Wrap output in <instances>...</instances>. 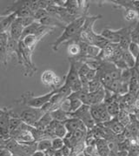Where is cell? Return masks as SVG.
Segmentation results:
<instances>
[{"label": "cell", "instance_id": "31", "mask_svg": "<svg viewBox=\"0 0 139 156\" xmlns=\"http://www.w3.org/2000/svg\"><path fill=\"white\" fill-rule=\"evenodd\" d=\"M89 71H90V68L87 66V65L83 63L78 69V78H84L88 73Z\"/></svg>", "mask_w": 139, "mask_h": 156}, {"label": "cell", "instance_id": "26", "mask_svg": "<svg viewBox=\"0 0 139 156\" xmlns=\"http://www.w3.org/2000/svg\"><path fill=\"white\" fill-rule=\"evenodd\" d=\"M66 133H67V130L63 125V123H61V122H59L57 124V126L54 129V131H53V134L55 137L61 138V139H63L65 137Z\"/></svg>", "mask_w": 139, "mask_h": 156}, {"label": "cell", "instance_id": "25", "mask_svg": "<svg viewBox=\"0 0 139 156\" xmlns=\"http://www.w3.org/2000/svg\"><path fill=\"white\" fill-rule=\"evenodd\" d=\"M139 14L137 11L133 9H127L124 10V19L128 21H138Z\"/></svg>", "mask_w": 139, "mask_h": 156}, {"label": "cell", "instance_id": "4", "mask_svg": "<svg viewBox=\"0 0 139 156\" xmlns=\"http://www.w3.org/2000/svg\"><path fill=\"white\" fill-rule=\"evenodd\" d=\"M19 52H20V65L24 67V73L25 76L32 77L38 68L36 67L35 64L32 60V50L28 49L24 44L19 41Z\"/></svg>", "mask_w": 139, "mask_h": 156}, {"label": "cell", "instance_id": "20", "mask_svg": "<svg viewBox=\"0 0 139 156\" xmlns=\"http://www.w3.org/2000/svg\"><path fill=\"white\" fill-rule=\"evenodd\" d=\"M66 99L69 100V113L76 112V110L83 105V103L80 100L70 94Z\"/></svg>", "mask_w": 139, "mask_h": 156}, {"label": "cell", "instance_id": "32", "mask_svg": "<svg viewBox=\"0 0 139 156\" xmlns=\"http://www.w3.org/2000/svg\"><path fill=\"white\" fill-rule=\"evenodd\" d=\"M21 20H22V25L24 26V28L28 26V25H32V23L35 22L34 19L32 17H26V18H21Z\"/></svg>", "mask_w": 139, "mask_h": 156}, {"label": "cell", "instance_id": "1", "mask_svg": "<svg viewBox=\"0 0 139 156\" xmlns=\"http://www.w3.org/2000/svg\"><path fill=\"white\" fill-rule=\"evenodd\" d=\"M87 12L83 13L82 16L76 18L71 23H70L63 28V33L57 37L55 42L51 44V49L53 51H57L59 46L64 43H73L78 41L79 31L84 23Z\"/></svg>", "mask_w": 139, "mask_h": 156}, {"label": "cell", "instance_id": "14", "mask_svg": "<svg viewBox=\"0 0 139 156\" xmlns=\"http://www.w3.org/2000/svg\"><path fill=\"white\" fill-rule=\"evenodd\" d=\"M42 36H38V35H28L25 37L22 40H20V42L22 44H24L25 47H27L28 49L32 50L33 51V50L35 49L36 45L38 44V43L43 39Z\"/></svg>", "mask_w": 139, "mask_h": 156}, {"label": "cell", "instance_id": "29", "mask_svg": "<svg viewBox=\"0 0 139 156\" xmlns=\"http://www.w3.org/2000/svg\"><path fill=\"white\" fill-rule=\"evenodd\" d=\"M127 51H128L135 58L137 59V56H138L139 52L138 44H136V43L131 42V44H129V46H128V48H127Z\"/></svg>", "mask_w": 139, "mask_h": 156}, {"label": "cell", "instance_id": "12", "mask_svg": "<svg viewBox=\"0 0 139 156\" xmlns=\"http://www.w3.org/2000/svg\"><path fill=\"white\" fill-rule=\"evenodd\" d=\"M16 19H17L16 12L11 13L5 16H2V18L0 19V33L8 32L12 22Z\"/></svg>", "mask_w": 139, "mask_h": 156}, {"label": "cell", "instance_id": "36", "mask_svg": "<svg viewBox=\"0 0 139 156\" xmlns=\"http://www.w3.org/2000/svg\"><path fill=\"white\" fill-rule=\"evenodd\" d=\"M75 156H85V155L83 154V151H82V152H80V153L76 154Z\"/></svg>", "mask_w": 139, "mask_h": 156}, {"label": "cell", "instance_id": "22", "mask_svg": "<svg viewBox=\"0 0 139 156\" xmlns=\"http://www.w3.org/2000/svg\"><path fill=\"white\" fill-rule=\"evenodd\" d=\"M80 52H81V48H80V45L78 44V41L70 43L69 46H68V53L70 55V58H76L80 55Z\"/></svg>", "mask_w": 139, "mask_h": 156}, {"label": "cell", "instance_id": "2", "mask_svg": "<svg viewBox=\"0 0 139 156\" xmlns=\"http://www.w3.org/2000/svg\"><path fill=\"white\" fill-rule=\"evenodd\" d=\"M54 94H55V90L41 96H35L32 92H25L21 95L20 100L15 101V104L40 109L48 103V101L51 100V98Z\"/></svg>", "mask_w": 139, "mask_h": 156}, {"label": "cell", "instance_id": "23", "mask_svg": "<svg viewBox=\"0 0 139 156\" xmlns=\"http://www.w3.org/2000/svg\"><path fill=\"white\" fill-rule=\"evenodd\" d=\"M116 119H117V121L121 123L124 126H127L130 124V113L126 112L125 110H122L120 109V111L118 112V114L117 115Z\"/></svg>", "mask_w": 139, "mask_h": 156}, {"label": "cell", "instance_id": "11", "mask_svg": "<svg viewBox=\"0 0 139 156\" xmlns=\"http://www.w3.org/2000/svg\"><path fill=\"white\" fill-rule=\"evenodd\" d=\"M105 98V89L101 87L94 93H89V105L90 106L103 103Z\"/></svg>", "mask_w": 139, "mask_h": 156}, {"label": "cell", "instance_id": "5", "mask_svg": "<svg viewBox=\"0 0 139 156\" xmlns=\"http://www.w3.org/2000/svg\"><path fill=\"white\" fill-rule=\"evenodd\" d=\"M90 106L83 104L76 112L70 113V118L71 117V118H76L79 119L83 124L85 126L87 130H91L96 126V123L90 115Z\"/></svg>", "mask_w": 139, "mask_h": 156}, {"label": "cell", "instance_id": "37", "mask_svg": "<svg viewBox=\"0 0 139 156\" xmlns=\"http://www.w3.org/2000/svg\"><path fill=\"white\" fill-rule=\"evenodd\" d=\"M96 156H98V155H96Z\"/></svg>", "mask_w": 139, "mask_h": 156}, {"label": "cell", "instance_id": "28", "mask_svg": "<svg viewBox=\"0 0 139 156\" xmlns=\"http://www.w3.org/2000/svg\"><path fill=\"white\" fill-rule=\"evenodd\" d=\"M51 150L53 151H57L63 148L64 147V143H63V140L61 138L55 137L51 140Z\"/></svg>", "mask_w": 139, "mask_h": 156}, {"label": "cell", "instance_id": "27", "mask_svg": "<svg viewBox=\"0 0 139 156\" xmlns=\"http://www.w3.org/2000/svg\"><path fill=\"white\" fill-rule=\"evenodd\" d=\"M103 87L101 82L98 80L97 77H96L94 80H92L91 81L89 82L88 84V91L89 93H94L96 91L99 90L100 88Z\"/></svg>", "mask_w": 139, "mask_h": 156}, {"label": "cell", "instance_id": "7", "mask_svg": "<svg viewBox=\"0 0 139 156\" xmlns=\"http://www.w3.org/2000/svg\"><path fill=\"white\" fill-rule=\"evenodd\" d=\"M123 32H124V28H121L119 30H111V29L106 27V28L103 29L100 35L103 37H104L105 39H107L110 43L118 44Z\"/></svg>", "mask_w": 139, "mask_h": 156}, {"label": "cell", "instance_id": "33", "mask_svg": "<svg viewBox=\"0 0 139 156\" xmlns=\"http://www.w3.org/2000/svg\"><path fill=\"white\" fill-rule=\"evenodd\" d=\"M96 77H97V70H92V69H90V71L88 72V73L86 74V76L84 77L89 82L91 81L92 80H94Z\"/></svg>", "mask_w": 139, "mask_h": 156}, {"label": "cell", "instance_id": "9", "mask_svg": "<svg viewBox=\"0 0 139 156\" xmlns=\"http://www.w3.org/2000/svg\"><path fill=\"white\" fill-rule=\"evenodd\" d=\"M41 25H45V26H49V27H53V28H64L66 26V24H64L63 21H61L57 17L54 15H47L46 17H44L42 19H40L38 21Z\"/></svg>", "mask_w": 139, "mask_h": 156}, {"label": "cell", "instance_id": "15", "mask_svg": "<svg viewBox=\"0 0 139 156\" xmlns=\"http://www.w3.org/2000/svg\"><path fill=\"white\" fill-rule=\"evenodd\" d=\"M113 3L115 8H123L124 10L127 9H133L138 12L139 1H111Z\"/></svg>", "mask_w": 139, "mask_h": 156}, {"label": "cell", "instance_id": "6", "mask_svg": "<svg viewBox=\"0 0 139 156\" xmlns=\"http://www.w3.org/2000/svg\"><path fill=\"white\" fill-rule=\"evenodd\" d=\"M42 84L51 88V91L57 90L63 85V78L57 75L52 70H45L41 75Z\"/></svg>", "mask_w": 139, "mask_h": 156}, {"label": "cell", "instance_id": "34", "mask_svg": "<svg viewBox=\"0 0 139 156\" xmlns=\"http://www.w3.org/2000/svg\"><path fill=\"white\" fill-rule=\"evenodd\" d=\"M12 153L7 149L5 146H0V156H12Z\"/></svg>", "mask_w": 139, "mask_h": 156}, {"label": "cell", "instance_id": "13", "mask_svg": "<svg viewBox=\"0 0 139 156\" xmlns=\"http://www.w3.org/2000/svg\"><path fill=\"white\" fill-rule=\"evenodd\" d=\"M96 149L98 156H109L110 154V149L109 147V143L104 139H97L96 140Z\"/></svg>", "mask_w": 139, "mask_h": 156}, {"label": "cell", "instance_id": "17", "mask_svg": "<svg viewBox=\"0 0 139 156\" xmlns=\"http://www.w3.org/2000/svg\"><path fill=\"white\" fill-rule=\"evenodd\" d=\"M50 113H51V118L53 120H56V121L61 122V123H63L64 121H66L70 118V113L63 111L61 108H57Z\"/></svg>", "mask_w": 139, "mask_h": 156}, {"label": "cell", "instance_id": "30", "mask_svg": "<svg viewBox=\"0 0 139 156\" xmlns=\"http://www.w3.org/2000/svg\"><path fill=\"white\" fill-rule=\"evenodd\" d=\"M70 92L71 94L73 93H76V92H79L82 90V83L80 81V80H76V81H74L70 87Z\"/></svg>", "mask_w": 139, "mask_h": 156}, {"label": "cell", "instance_id": "16", "mask_svg": "<svg viewBox=\"0 0 139 156\" xmlns=\"http://www.w3.org/2000/svg\"><path fill=\"white\" fill-rule=\"evenodd\" d=\"M52 120H53V119L51 118V113H50V112H45L44 115H43L40 119H38V122L34 125L33 127L37 128L38 130L44 131V129H45L48 126L50 125V123H51Z\"/></svg>", "mask_w": 139, "mask_h": 156}, {"label": "cell", "instance_id": "24", "mask_svg": "<svg viewBox=\"0 0 139 156\" xmlns=\"http://www.w3.org/2000/svg\"><path fill=\"white\" fill-rule=\"evenodd\" d=\"M23 121L18 117H10L9 119V132L10 133H12V132L16 131L17 129H19L20 126L22 125Z\"/></svg>", "mask_w": 139, "mask_h": 156}, {"label": "cell", "instance_id": "35", "mask_svg": "<svg viewBox=\"0 0 139 156\" xmlns=\"http://www.w3.org/2000/svg\"><path fill=\"white\" fill-rule=\"evenodd\" d=\"M32 156H45V153L44 152H41V151H35Z\"/></svg>", "mask_w": 139, "mask_h": 156}, {"label": "cell", "instance_id": "10", "mask_svg": "<svg viewBox=\"0 0 139 156\" xmlns=\"http://www.w3.org/2000/svg\"><path fill=\"white\" fill-rule=\"evenodd\" d=\"M63 125L65 126L67 133H72L76 129H81L83 131H88L87 128L85 127V126L83 124L82 122L79 119L76 118H69L66 121L63 122Z\"/></svg>", "mask_w": 139, "mask_h": 156}, {"label": "cell", "instance_id": "21", "mask_svg": "<svg viewBox=\"0 0 139 156\" xmlns=\"http://www.w3.org/2000/svg\"><path fill=\"white\" fill-rule=\"evenodd\" d=\"M51 149V141L49 139H43L37 141V151L47 153Z\"/></svg>", "mask_w": 139, "mask_h": 156}, {"label": "cell", "instance_id": "3", "mask_svg": "<svg viewBox=\"0 0 139 156\" xmlns=\"http://www.w3.org/2000/svg\"><path fill=\"white\" fill-rule=\"evenodd\" d=\"M26 108L23 109L20 112H11V110L8 108L11 117H18L23 121V123H25L26 125L34 126V125L38 122V120L43 115L45 112L42 108L37 109V108H32V107H28L25 106Z\"/></svg>", "mask_w": 139, "mask_h": 156}, {"label": "cell", "instance_id": "18", "mask_svg": "<svg viewBox=\"0 0 139 156\" xmlns=\"http://www.w3.org/2000/svg\"><path fill=\"white\" fill-rule=\"evenodd\" d=\"M122 58H123L124 62L125 63L126 66L129 69L134 68L136 66V65L137 64V59L135 58L127 50H124L123 51Z\"/></svg>", "mask_w": 139, "mask_h": 156}, {"label": "cell", "instance_id": "19", "mask_svg": "<svg viewBox=\"0 0 139 156\" xmlns=\"http://www.w3.org/2000/svg\"><path fill=\"white\" fill-rule=\"evenodd\" d=\"M106 109L109 114L110 115V117L113 119L116 118L117 115L118 114V112L120 111V106H119V101L118 100H115L112 101L109 104H106Z\"/></svg>", "mask_w": 139, "mask_h": 156}, {"label": "cell", "instance_id": "8", "mask_svg": "<svg viewBox=\"0 0 139 156\" xmlns=\"http://www.w3.org/2000/svg\"><path fill=\"white\" fill-rule=\"evenodd\" d=\"M23 30H24V26L22 25L21 18H17L13 21L12 24L11 25V27H10V29L8 31V35L11 38L19 42Z\"/></svg>", "mask_w": 139, "mask_h": 156}]
</instances>
